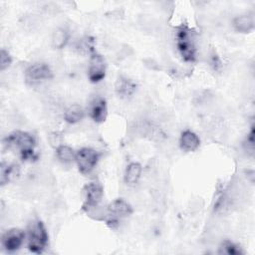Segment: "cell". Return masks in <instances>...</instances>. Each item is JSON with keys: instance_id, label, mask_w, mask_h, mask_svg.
<instances>
[{"instance_id": "obj_1", "label": "cell", "mask_w": 255, "mask_h": 255, "mask_svg": "<svg viewBox=\"0 0 255 255\" xmlns=\"http://www.w3.org/2000/svg\"><path fill=\"white\" fill-rule=\"evenodd\" d=\"M3 143L10 149H17L23 160L34 157L36 139L33 134L24 130H14L3 139Z\"/></svg>"}, {"instance_id": "obj_2", "label": "cell", "mask_w": 255, "mask_h": 255, "mask_svg": "<svg viewBox=\"0 0 255 255\" xmlns=\"http://www.w3.org/2000/svg\"><path fill=\"white\" fill-rule=\"evenodd\" d=\"M27 248L31 253L40 254L48 245L49 235L44 223L40 219H33L26 229Z\"/></svg>"}, {"instance_id": "obj_3", "label": "cell", "mask_w": 255, "mask_h": 255, "mask_svg": "<svg viewBox=\"0 0 255 255\" xmlns=\"http://www.w3.org/2000/svg\"><path fill=\"white\" fill-rule=\"evenodd\" d=\"M176 48L185 62L192 63L196 59L195 34L187 25H181L175 33Z\"/></svg>"}, {"instance_id": "obj_4", "label": "cell", "mask_w": 255, "mask_h": 255, "mask_svg": "<svg viewBox=\"0 0 255 255\" xmlns=\"http://www.w3.org/2000/svg\"><path fill=\"white\" fill-rule=\"evenodd\" d=\"M101 154L99 151L92 147H82L76 151L75 162L79 171L87 175L91 173L97 166Z\"/></svg>"}, {"instance_id": "obj_5", "label": "cell", "mask_w": 255, "mask_h": 255, "mask_svg": "<svg viewBox=\"0 0 255 255\" xmlns=\"http://www.w3.org/2000/svg\"><path fill=\"white\" fill-rule=\"evenodd\" d=\"M132 213V207L130 204L123 198L114 199L107 206V223L112 228L119 224L124 218L128 217Z\"/></svg>"}, {"instance_id": "obj_6", "label": "cell", "mask_w": 255, "mask_h": 255, "mask_svg": "<svg viewBox=\"0 0 255 255\" xmlns=\"http://www.w3.org/2000/svg\"><path fill=\"white\" fill-rule=\"evenodd\" d=\"M104 196V187L98 180H93L87 183L84 187V203L82 209L90 212L98 207Z\"/></svg>"}, {"instance_id": "obj_7", "label": "cell", "mask_w": 255, "mask_h": 255, "mask_svg": "<svg viewBox=\"0 0 255 255\" xmlns=\"http://www.w3.org/2000/svg\"><path fill=\"white\" fill-rule=\"evenodd\" d=\"M25 81L29 85H37L53 78V72L46 63L39 62L28 66L24 73Z\"/></svg>"}, {"instance_id": "obj_8", "label": "cell", "mask_w": 255, "mask_h": 255, "mask_svg": "<svg viewBox=\"0 0 255 255\" xmlns=\"http://www.w3.org/2000/svg\"><path fill=\"white\" fill-rule=\"evenodd\" d=\"M90 63L88 69V78L90 82L97 84L103 81L106 77L107 64L105 58L96 51L90 55Z\"/></svg>"}, {"instance_id": "obj_9", "label": "cell", "mask_w": 255, "mask_h": 255, "mask_svg": "<svg viewBox=\"0 0 255 255\" xmlns=\"http://www.w3.org/2000/svg\"><path fill=\"white\" fill-rule=\"evenodd\" d=\"M26 239V231L20 228H10L6 230L1 239L2 247L7 252H15L21 248Z\"/></svg>"}, {"instance_id": "obj_10", "label": "cell", "mask_w": 255, "mask_h": 255, "mask_svg": "<svg viewBox=\"0 0 255 255\" xmlns=\"http://www.w3.org/2000/svg\"><path fill=\"white\" fill-rule=\"evenodd\" d=\"M89 116L98 124L104 123L108 117V106L107 101L102 97L94 98L89 105Z\"/></svg>"}, {"instance_id": "obj_11", "label": "cell", "mask_w": 255, "mask_h": 255, "mask_svg": "<svg viewBox=\"0 0 255 255\" xmlns=\"http://www.w3.org/2000/svg\"><path fill=\"white\" fill-rule=\"evenodd\" d=\"M136 89H137L136 83L126 76H119L115 84L116 94L121 99L131 98L134 95Z\"/></svg>"}, {"instance_id": "obj_12", "label": "cell", "mask_w": 255, "mask_h": 255, "mask_svg": "<svg viewBox=\"0 0 255 255\" xmlns=\"http://www.w3.org/2000/svg\"><path fill=\"white\" fill-rule=\"evenodd\" d=\"M200 146V138L191 129H184L179 136V147L185 152L195 151Z\"/></svg>"}, {"instance_id": "obj_13", "label": "cell", "mask_w": 255, "mask_h": 255, "mask_svg": "<svg viewBox=\"0 0 255 255\" xmlns=\"http://www.w3.org/2000/svg\"><path fill=\"white\" fill-rule=\"evenodd\" d=\"M232 26L234 30L238 33H242V34L250 33L254 30V27H255L254 18L249 14L237 15L232 20Z\"/></svg>"}, {"instance_id": "obj_14", "label": "cell", "mask_w": 255, "mask_h": 255, "mask_svg": "<svg viewBox=\"0 0 255 255\" xmlns=\"http://www.w3.org/2000/svg\"><path fill=\"white\" fill-rule=\"evenodd\" d=\"M20 174L19 165L16 163L2 162L0 166V183L1 186L16 179Z\"/></svg>"}, {"instance_id": "obj_15", "label": "cell", "mask_w": 255, "mask_h": 255, "mask_svg": "<svg viewBox=\"0 0 255 255\" xmlns=\"http://www.w3.org/2000/svg\"><path fill=\"white\" fill-rule=\"evenodd\" d=\"M70 31L66 27H58L56 28L51 37V44L54 49L61 50L65 48L70 40Z\"/></svg>"}, {"instance_id": "obj_16", "label": "cell", "mask_w": 255, "mask_h": 255, "mask_svg": "<svg viewBox=\"0 0 255 255\" xmlns=\"http://www.w3.org/2000/svg\"><path fill=\"white\" fill-rule=\"evenodd\" d=\"M142 167L139 162L132 161L129 162L125 169L124 173V180L126 184L128 185H134L138 182L140 176H141Z\"/></svg>"}, {"instance_id": "obj_17", "label": "cell", "mask_w": 255, "mask_h": 255, "mask_svg": "<svg viewBox=\"0 0 255 255\" xmlns=\"http://www.w3.org/2000/svg\"><path fill=\"white\" fill-rule=\"evenodd\" d=\"M86 116L85 110L78 104H73L69 106L63 115L64 121L70 125H75L80 123Z\"/></svg>"}, {"instance_id": "obj_18", "label": "cell", "mask_w": 255, "mask_h": 255, "mask_svg": "<svg viewBox=\"0 0 255 255\" xmlns=\"http://www.w3.org/2000/svg\"><path fill=\"white\" fill-rule=\"evenodd\" d=\"M55 154L60 162L67 164L75 161L76 151L74 150V148L67 144H59L55 148Z\"/></svg>"}, {"instance_id": "obj_19", "label": "cell", "mask_w": 255, "mask_h": 255, "mask_svg": "<svg viewBox=\"0 0 255 255\" xmlns=\"http://www.w3.org/2000/svg\"><path fill=\"white\" fill-rule=\"evenodd\" d=\"M243 250L241 247L234 242L225 239L221 242L218 248V254H226V255H241L243 254Z\"/></svg>"}, {"instance_id": "obj_20", "label": "cell", "mask_w": 255, "mask_h": 255, "mask_svg": "<svg viewBox=\"0 0 255 255\" xmlns=\"http://www.w3.org/2000/svg\"><path fill=\"white\" fill-rule=\"evenodd\" d=\"M12 56L10 55V53L5 50V49H1L0 51V71L3 72L6 69H8L11 64H12Z\"/></svg>"}, {"instance_id": "obj_21", "label": "cell", "mask_w": 255, "mask_h": 255, "mask_svg": "<svg viewBox=\"0 0 255 255\" xmlns=\"http://www.w3.org/2000/svg\"><path fill=\"white\" fill-rule=\"evenodd\" d=\"M243 146L246 151H249V152H251V154H253V151H254V128H253V127L251 128L250 131L248 132V134L243 142Z\"/></svg>"}]
</instances>
